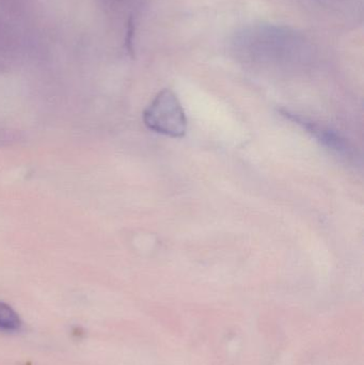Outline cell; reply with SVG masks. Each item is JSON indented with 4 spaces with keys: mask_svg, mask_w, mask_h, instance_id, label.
<instances>
[{
    "mask_svg": "<svg viewBox=\"0 0 364 365\" xmlns=\"http://www.w3.org/2000/svg\"><path fill=\"white\" fill-rule=\"evenodd\" d=\"M21 326V322L17 313L8 304L0 302V329L16 331Z\"/></svg>",
    "mask_w": 364,
    "mask_h": 365,
    "instance_id": "3",
    "label": "cell"
},
{
    "mask_svg": "<svg viewBox=\"0 0 364 365\" xmlns=\"http://www.w3.org/2000/svg\"><path fill=\"white\" fill-rule=\"evenodd\" d=\"M143 121L150 130L172 138H182L187 132L185 111L170 90L160 92L143 113Z\"/></svg>",
    "mask_w": 364,
    "mask_h": 365,
    "instance_id": "1",
    "label": "cell"
},
{
    "mask_svg": "<svg viewBox=\"0 0 364 365\" xmlns=\"http://www.w3.org/2000/svg\"><path fill=\"white\" fill-rule=\"evenodd\" d=\"M284 117L288 118L291 121L301 125L303 130L316 137L318 141L326 145L328 149L337 152L339 155L345 156V158H352L354 155V150L350 147V143L343 138V137L338 135L337 133L333 132L329 128L320 124L314 123L311 120L307 118L301 117L297 113H290L288 110L281 111Z\"/></svg>",
    "mask_w": 364,
    "mask_h": 365,
    "instance_id": "2",
    "label": "cell"
}]
</instances>
